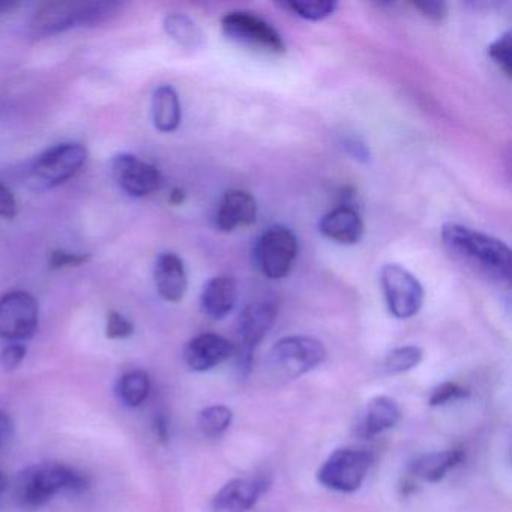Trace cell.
<instances>
[{"label": "cell", "instance_id": "4", "mask_svg": "<svg viewBox=\"0 0 512 512\" xmlns=\"http://www.w3.org/2000/svg\"><path fill=\"white\" fill-rule=\"evenodd\" d=\"M322 341L308 335H290L274 344L268 356L272 374L284 380L298 379L326 361Z\"/></svg>", "mask_w": 512, "mask_h": 512}, {"label": "cell", "instance_id": "33", "mask_svg": "<svg viewBox=\"0 0 512 512\" xmlns=\"http://www.w3.org/2000/svg\"><path fill=\"white\" fill-rule=\"evenodd\" d=\"M416 10L421 11L422 16L427 17L431 22L442 23L448 17V5L440 0H425L413 4Z\"/></svg>", "mask_w": 512, "mask_h": 512}, {"label": "cell", "instance_id": "31", "mask_svg": "<svg viewBox=\"0 0 512 512\" xmlns=\"http://www.w3.org/2000/svg\"><path fill=\"white\" fill-rule=\"evenodd\" d=\"M340 146L353 160L359 161V163H368V161H370V148H368L367 143H365L361 137L344 136L343 139L340 140Z\"/></svg>", "mask_w": 512, "mask_h": 512}, {"label": "cell", "instance_id": "7", "mask_svg": "<svg viewBox=\"0 0 512 512\" xmlns=\"http://www.w3.org/2000/svg\"><path fill=\"white\" fill-rule=\"evenodd\" d=\"M275 317L277 307L272 302H254L242 311L238 323V346H235L233 355L242 377L250 374L256 347L274 325Z\"/></svg>", "mask_w": 512, "mask_h": 512}, {"label": "cell", "instance_id": "14", "mask_svg": "<svg viewBox=\"0 0 512 512\" xmlns=\"http://www.w3.org/2000/svg\"><path fill=\"white\" fill-rule=\"evenodd\" d=\"M263 478H236L227 482L212 499L214 512H248L268 488Z\"/></svg>", "mask_w": 512, "mask_h": 512}, {"label": "cell", "instance_id": "6", "mask_svg": "<svg viewBox=\"0 0 512 512\" xmlns=\"http://www.w3.org/2000/svg\"><path fill=\"white\" fill-rule=\"evenodd\" d=\"M221 29L229 40L263 52L281 55L286 43L280 32L262 17L250 11H232L221 19Z\"/></svg>", "mask_w": 512, "mask_h": 512}, {"label": "cell", "instance_id": "17", "mask_svg": "<svg viewBox=\"0 0 512 512\" xmlns=\"http://www.w3.org/2000/svg\"><path fill=\"white\" fill-rule=\"evenodd\" d=\"M154 281L158 295L167 302H181L188 289L184 262L175 253H163L154 266Z\"/></svg>", "mask_w": 512, "mask_h": 512}, {"label": "cell", "instance_id": "21", "mask_svg": "<svg viewBox=\"0 0 512 512\" xmlns=\"http://www.w3.org/2000/svg\"><path fill=\"white\" fill-rule=\"evenodd\" d=\"M464 460L463 451L446 449V451L430 452L416 458L412 464V475L425 482H439L445 478L449 470L457 467Z\"/></svg>", "mask_w": 512, "mask_h": 512}, {"label": "cell", "instance_id": "28", "mask_svg": "<svg viewBox=\"0 0 512 512\" xmlns=\"http://www.w3.org/2000/svg\"><path fill=\"white\" fill-rule=\"evenodd\" d=\"M467 395H469V391L458 383L445 382L431 391L428 404L433 407L443 406V404L451 403V401L463 400Z\"/></svg>", "mask_w": 512, "mask_h": 512}, {"label": "cell", "instance_id": "34", "mask_svg": "<svg viewBox=\"0 0 512 512\" xmlns=\"http://www.w3.org/2000/svg\"><path fill=\"white\" fill-rule=\"evenodd\" d=\"M0 217L14 220L17 217V200L7 185L0 184Z\"/></svg>", "mask_w": 512, "mask_h": 512}, {"label": "cell", "instance_id": "5", "mask_svg": "<svg viewBox=\"0 0 512 512\" xmlns=\"http://www.w3.org/2000/svg\"><path fill=\"white\" fill-rule=\"evenodd\" d=\"M298 250V238L289 227L272 226L260 236L254 254L265 277L281 280L292 271Z\"/></svg>", "mask_w": 512, "mask_h": 512}, {"label": "cell", "instance_id": "9", "mask_svg": "<svg viewBox=\"0 0 512 512\" xmlns=\"http://www.w3.org/2000/svg\"><path fill=\"white\" fill-rule=\"evenodd\" d=\"M380 284L392 316L410 319L419 313L424 304V287L412 272L403 266L389 263L380 271Z\"/></svg>", "mask_w": 512, "mask_h": 512}, {"label": "cell", "instance_id": "29", "mask_svg": "<svg viewBox=\"0 0 512 512\" xmlns=\"http://www.w3.org/2000/svg\"><path fill=\"white\" fill-rule=\"evenodd\" d=\"M134 334V325L118 311L107 314L106 335L110 340H124Z\"/></svg>", "mask_w": 512, "mask_h": 512}, {"label": "cell", "instance_id": "11", "mask_svg": "<svg viewBox=\"0 0 512 512\" xmlns=\"http://www.w3.org/2000/svg\"><path fill=\"white\" fill-rule=\"evenodd\" d=\"M37 299L25 290H13L0 296V338L20 343L31 340L38 329Z\"/></svg>", "mask_w": 512, "mask_h": 512}, {"label": "cell", "instance_id": "18", "mask_svg": "<svg viewBox=\"0 0 512 512\" xmlns=\"http://www.w3.org/2000/svg\"><path fill=\"white\" fill-rule=\"evenodd\" d=\"M238 299V286L232 277L220 275L211 278L203 287L200 295V307L212 320H221L229 316Z\"/></svg>", "mask_w": 512, "mask_h": 512}, {"label": "cell", "instance_id": "36", "mask_svg": "<svg viewBox=\"0 0 512 512\" xmlns=\"http://www.w3.org/2000/svg\"><path fill=\"white\" fill-rule=\"evenodd\" d=\"M155 431H157L158 439L161 442H167V439H169V424H167L166 416H157V419H155Z\"/></svg>", "mask_w": 512, "mask_h": 512}, {"label": "cell", "instance_id": "22", "mask_svg": "<svg viewBox=\"0 0 512 512\" xmlns=\"http://www.w3.org/2000/svg\"><path fill=\"white\" fill-rule=\"evenodd\" d=\"M164 29L173 41L185 50H199L205 47L206 37L194 20L184 14H170L164 20Z\"/></svg>", "mask_w": 512, "mask_h": 512}, {"label": "cell", "instance_id": "3", "mask_svg": "<svg viewBox=\"0 0 512 512\" xmlns=\"http://www.w3.org/2000/svg\"><path fill=\"white\" fill-rule=\"evenodd\" d=\"M124 7L118 2H49L41 5L31 22L35 38L52 37L74 28H95L112 20Z\"/></svg>", "mask_w": 512, "mask_h": 512}, {"label": "cell", "instance_id": "26", "mask_svg": "<svg viewBox=\"0 0 512 512\" xmlns=\"http://www.w3.org/2000/svg\"><path fill=\"white\" fill-rule=\"evenodd\" d=\"M280 7L292 11L296 16L310 22H320L328 19L338 8L337 2L331 0H316V2H284Z\"/></svg>", "mask_w": 512, "mask_h": 512}, {"label": "cell", "instance_id": "8", "mask_svg": "<svg viewBox=\"0 0 512 512\" xmlns=\"http://www.w3.org/2000/svg\"><path fill=\"white\" fill-rule=\"evenodd\" d=\"M88 160V149L79 143H62L38 155L32 163L35 181L44 188H55L77 175Z\"/></svg>", "mask_w": 512, "mask_h": 512}, {"label": "cell", "instance_id": "13", "mask_svg": "<svg viewBox=\"0 0 512 512\" xmlns=\"http://www.w3.org/2000/svg\"><path fill=\"white\" fill-rule=\"evenodd\" d=\"M233 355H235V344L223 335L212 334V332L197 335L184 350L185 364L197 373L212 370Z\"/></svg>", "mask_w": 512, "mask_h": 512}, {"label": "cell", "instance_id": "15", "mask_svg": "<svg viewBox=\"0 0 512 512\" xmlns=\"http://www.w3.org/2000/svg\"><path fill=\"white\" fill-rule=\"evenodd\" d=\"M256 199L245 190H229L221 197L215 223L221 232H235L241 227L253 226L257 220Z\"/></svg>", "mask_w": 512, "mask_h": 512}, {"label": "cell", "instance_id": "20", "mask_svg": "<svg viewBox=\"0 0 512 512\" xmlns=\"http://www.w3.org/2000/svg\"><path fill=\"white\" fill-rule=\"evenodd\" d=\"M401 410L389 397H376L368 403L361 421V434L374 437L383 431L391 430L400 422Z\"/></svg>", "mask_w": 512, "mask_h": 512}, {"label": "cell", "instance_id": "12", "mask_svg": "<svg viewBox=\"0 0 512 512\" xmlns=\"http://www.w3.org/2000/svg\"><path fill=\"white\" fill-rule=\"evenodd\" d=\"M112 170L121 190L134 199L152 196L163 187L164 179L160 170L134 155H118L113 160Z\"/></svg>", "mask_w": 512, "mask_h": 512}, {"label": "cell", "instance_id": "25", "mask_svg": "<svg viewBox=\"0 0 512 512\" xmlns=\"http://www.w3.org/2000/svg\"><path fill=\"white\" fill-rule=\"evenodd\" d=\"M422 356H424V352H422L421 347H397L386 355L383 367H385L386 373L389 374L406 373V371L413 370L421 364Z\"/></svg>", "mask_w": 512, "mask_h": 512}, {"label": "cell", "instance_id": "19", "mask_svg": "<svg viewBox=\"0 0 512 512\" xmlns=\"http://www.w3.org/2000/svg\"><path fill=\"white\" fill-rule=\"evenodd\" d=\"M152 121L160 133H173L182 121L178 92L169 85L160 86L152 95Z\"/></svg>", "mask_w": 512, "mask_h": 512}, {"label": "cell", "instance_id": "10", "mask_svg": "<svg viewBox=\"0 0 512 512\" xmlns=\"http://www.w3.org/2000/svg\"><path fill=\"white\" fill-rule=\"evenodd\" d=\"M371 455L356 449H338L329 455L317 472V481L329 490L353 493L367 478Z\"/></svg>", "mask_w": 512, "mask_h": 512}, {"label": "cell", "instance_id": "16", "mask_svg": "<svg viewBox=\"0 0 512 512\" xmlns=\"http://www.w3.org/2000/svg\"><path fill=\"white\" fill-rule=\"evenodd\" d=\"M319 230L325 238L341 245H355L364 236V221L355 206L344 205L323 215Z\"/></svg>", "mask_w": 512, "mask_h": 512}, {"label": "cell", "instance_id": "27", "mask_svg": "<svg viewBox=\"0 0 512 512\" xmlns=\"http://www.w3.org/2000/svg\"><path fill=\"white\" fill-rule=\"evenodd\" d=\"M488 56L491 61L506 74L511 77V64H512V35L511 32H505L502 37L497 38L494 43L488 47Z\"/></svg>", "mask_w": 512, "mask_h": 512}, {"label": "cell", "instance_id": "38", "mask_svg": "<svg viewBox=\"0 0 512 512\" xmlns=\"http://www.w3.org/2000/svg\"><path fill=\"white\" fill-rule=\"evenodd\" d=\"M8 485H10V482H8L7 476L4 475V473L0 472V496L5 493V490H7Z\"/></svg>", "mask_w": 512, "mask_h": 512}, {"label": "cell", "instance_id": "37", "mask_svg": "<svg viewBox=\"0 0 512 512\" xmlns=\"http://www.w3.org/2000/svg\"><path fill=\"white\" fill-rule=\"evenodd\" d=\"M169 200L173 205H182L185 200V191L181 190V188H175V190L172 191V194H170Z\"/></svg>", "mask_w": 512, "mask_h": 512}, {"label": "cell", "instance_id": "2", "mask_svg": "<svg viewBox=\"0 0 512 512\" xmlns=\"http://www.w3.org/2000/svg\"><path fill=\"white\" fill-rule=\"evenodd\" d=\"M88 488L89 479L73 467L62 463H40L19 473L14 494L23 508L35 509L59 494H80Z\"/></svg>", "mask_w": 512, "mask_h": 512}, {"label": "cell", "instance_id": "35", "mask_svg": "<svg viewBox=\"0 0 512 512\" xmlns=\"http://www.w3.org/2000/svg\"><path fill=\"white\" fill-rule=\"evenodd\" d=\"M13 433L14 425L13 421H11L10 415L0 409V451L10 443Z\"/></svg>", "mask_w": 512, "mask_h": 512}, {"label": "cell", "instance_id": "32", "mask_svg": "<svg viewBox=\"0 0 512 512\" xmlns=\"http://www.w3.org/2000/svg\"><path fill=\"white\" fill-rule=\"evenodd\" d=\"M26 347L22 343H11L0 353V367L5 371H13L22 364L26 358Z\"/></svg>", "mask_w": 512, "mask_h": 512}, {"label": "cell", "instance_id": "24", "mask_svg": "<svg viewBox=\"0 0 512 512\" xmlns=\"http://www.w3.org/2000/svg\"><path fill=\"white\" fill-rule=\"evenodd\" d=\"M233 421V413L229 407L209 406L199 413V428L206 437L217 439L229 430Z\"/></svg>", "mask_w": 512, "mask_h": 512}, {"label": "cell", "instance_id": "30", "mask_svg": "<svg viewBox=\"0 0 512 512\" xmlns=\"http://www.w3.org/2000/svg\"><path fill=\"white\" fill-rule=\"evenodd\" d=\"M91 260V254L70 253V251L55 250L50 256L49 266L52 269L71 268V266H82Z\"/></svg>", "mask_w": 512, "mask_h": 512}, {"label": "cell", "instance_id": "23", "mask_svg": "<svg viewBox=\"0 0 512 512\" xmlns=\"http://www.w3.org/2000/svg\"><path fill=\"white\" fill-rule=\"evenodd\" d=\"M151 392V379L143 370H133L125 373L116 385V395L124 406L140 407L148 400Z\"/></svg>", "mask_w": 512, "mask_h": 512}, {"label": "cell", "instance_id": "1", "mask_svg": "<svg viewBox=\"0 0 512 512\" xmlns=\"http://www.w3.org/2000/svg\"><path fill=\"white\" fill-rule=\"evenodd\" d=\"M443 247L478 274L500 284L511 283V250L505 242L487 233L460 224H445L442 229Z\"/></svg>", "mask_w": 512, "mask_h": 512}]
</instances>
